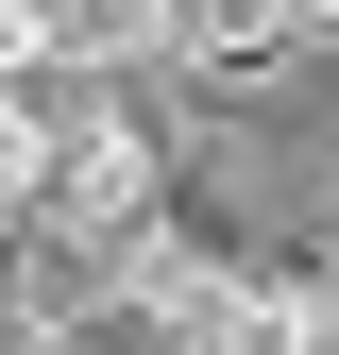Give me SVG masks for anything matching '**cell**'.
<instances>
[{
    "label": "cell",
    "mask_w": 339,
    "mask_h": 355,
    "mask_svg": "<svg viewBox=\"0 0 339 355\" xmlns=\"http://www.w3.org/2000/svg\"><path fill=\"white\" fill-rule=\"evenodd\" d=\"M68 119H85L68 68H0V237L51 220V187H68Z\"/></svg>",
    "instance_id": "7a4b0ae2"
},
{
    "label": "cell",
    "mask_w": 339,
    "mask_h": 355,
    "mask_svg": "<svg viewBox=\"0 0 339 355\" xmlns=\"http://www.w3.org/2000/svg\"><path fill=\"white\" fill-rule=\"evenodd\" d=\"M68 237H136V220H170V136L119 85H85V119H68V187H51Z\"/></svg>",
    "instance_id": "6da1fadb"
},
{
    "label": "cell",
    "mask_w": 339,
    "mask_h": 355,
    "mask_svg": "<svg viewBox=\"0 0 339 355\" xmlns=\"http://www.w3.org/2000/svg\"><path fill=\"white\" fill-rule=\"evenodd\" d=\"M0 68H51V51H34V0H0Z\"/></svg>",
    "instance_id": "5b68a950"
},
{
    "label": "cell",
    "mask_w": 339,
    "mask_h": 355,
    "mask_svg": "<svg viewBox=\"0 0 339 355\" xmlns=\"http://www.w3.org/2000/svg\"><path fill=\"white\" fill-rule=\"evenodd\" d=\"M306 17H322V34H339V0H306Z\"/></svg>",
    "instance_id": "8992f818"
},
{
    "label": "cell",
    "mask_w": 339,
    "mask_h": 355,
    "mask_svg": "<svg viewBox=\"0 0 339 355\" xmlns=\"http://www.w3.org/2000/svg\"><path fill=\"white\" fill-rule=\"evenodd\" d=\"M238 355H339V254H254L238 271Z\"/></svg>",
    "instance_id": "277c9868"
},
{
    "label": "cell",
    "mask_w": 339,
    "mask_h": 355,
    "mask_svg": "<svg viewBox=\"0 0 339 355\" xmlns=\"http://www.w3.org/2000/svg\"><path fill=\"white\" fill-rule=\"evenodd\" d=\"M34 51H51L68 85H119V68L187 51V0H34Z\"/></svg>",
    "instance_id": "3957f363"
}]
</instances>
